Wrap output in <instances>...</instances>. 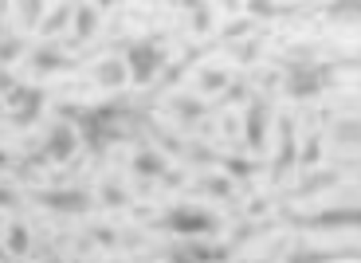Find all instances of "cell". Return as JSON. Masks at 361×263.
I'll return each instance as SVG.
<instances>
[{"instance_id":"cell-41","label":"cell","mask_w":361,"mask_h":263,"mask_svg":"<svg viewBox=\"0 0 361 263\" xmlns=\"http://www.w3.org/2000/svg\"><path fill=\"white\" fill-rule=\"evenodd\" d=\"M8 165H12V157L4 154V149H0V169H8Z\"/></svg>"},{"instance_id":"cell-42","label":"cell","mask_w":361,"mask_h":263,"mask_svg":"<svg viewBox=\"0 0 361 263\" xmlns=\"http://www.w3.org/2000/svg\"><path fill=\"white\" fill-rule=\"evenodd\" d=\"M47 263H59V259H55V255H51V259H47Z\"/></svg>"},{"instance_id":"cell-15","label":"cell","mask_w":361,"mask_h":263,"mask_svg":"<svg viewBox=\"0 0 361 263\" xmlns=\"http://www.w3.org/2000/svg\"><path fill=\"white\" fill-rule=\"evenodd\" d=\"M71 36H75V44H87L94 32L102 27V8L99 4H75V12H71Z\"/></svg>"},{"instance_id":"cell-38","label":"cell","mask_w":361,"mask_h":263,"mask_svg":"<svg viewBox=\"0 0 361 263\" xmlns=\"http://www.w3.org/2000/svg\"><path fill=\"white\" fill-rule=\"evenodd\" d=\"M90 236L99 240V244H102V247H110V244H118V240H114V228H94V232H90Z\"/></svg>"},{"instance_id":"cell-27","label":"cell","mask_w":361,"mask_h":263,"mask_svg":"<svg viewBox=\"0 0 361 263\" xmlns=\"http://www.w3.org/2000/svg\"><path fill=\"white\" fill-rule=\"evenodd\" d=\"M4 247H8V255H27V247H32V232H27L24 220H12L8 224V240H4Z\"/></svg>"},{"instance_id":"cell-20","label":"cell","mask_w":361,"mask_h":263,"mask_svg":"<svg viewBox=\"0 0 361 263\" xmlns=\"http://www.w3.org/2000/svg\"><path fill=\"white\" fill-rule=\"evenodd\" d=\"M94 82L99 87H106V91H118V87H126L130 75H126V63L122 59H102V63H94Z\"/></svg>"},{"instance_id":"cell-40","label":"cell","mask_w":361,"mask_h":263,"mask_svg":"<svg viewBox=\"0 0 361 263\" xmlns=\"http://www.w3.org/2000/svg\"><path fill=\"white\" fill-rule=\"evenodd\" d=\"M4 16H8V8L0 4V39H4Z\"/></svg>"},{"instance_id":"cell-32","label":"cell","mask_w":361,"mask_h":263,"mask_svg":"<svg viewBox=\"0 0 361 263\" xmlns=\"http://www.w3.org/2000/svg\"><path fill=\"white\" fill-rule=\"evenodd\" d=\"M200 55H204V47H189V55H185V59H177V63H173L169 71H165V87H169V82H177L180 75H185V71H189L192 63H197Z\"/></svg>"},{"instance_id":"cell-34","label":"cell","mask_w":361,"mask_h":263,"mask_svg":"<svg viewBox=\"0 0 361 263\" xmlns=\"http://www.w3.org/2000/svg\"><path fill=\"white\" fill-rule=\"evenodd\" d=\"M322 16L338 20V24H353V20L361 16V8H357V4H326V8H322Z\"/></svg>"},{"instance_id":"cell-3","label":"cell","mask_w":361,"mask_h":263,"mask_svg":"<svg viewBox=\"0 0 361 263\" xmlns=\"http://www.w3.org/2000/svg\"><path fill=\"white\" fill-rule=\"evenodd\" d=\"M149 228L165 232V236H177V240H208L224 228V220L212 209H204V204H173L161 216L149 220Z\"/></svg>"},{"instance_id":"cell-22","label":"cell","mask_w":361,"mask_h":263,"mask_svg":"<svg viewBox=\"0 0 361 263\" xmlns=\"http://www.w3.org/2000/svg\"><path fill=\"white\" fill-rule=\"evenodd\" d=\"M228 82H232V75H228L224 67H204V71H197V91L200 94L228 91Z\"/></svg>"},{"instance_id":"cell-26","label":"cell","mask_w":361,"mask_h":263,"mask_svg":"<svg viewBox=\"0 0 361 263\" xmlns=\"http://www.w3.org/2000/svg\"><path fill=\"white\" fill-rule=\"evenodd\" d=\"M185 12H189V27L197 32V36L212 32V4H204V0H192V4H185Z\"/></svg>"},{"instance_id":"cell-21","label":"cell","mask_w":361,"mask_h":263,"mask_svg":"<svg viewBox=\"0 0 361 263\" xmlns=\"http://www.w3.org/2000/svg\"><path fill=\"white\" fill-rule=\"evenodd\" d=\"M330 142H334L338 149H357V142H361V122H357V114H342V118L334 122V134H330Z\"/></svg>"},{"instance_id":"cell-14","label":"cell","mask_w":361,"mask_h":263,"mask_svg":"<svg viewBox=\"0 0 361 263\" xmlns=\"http://www.w3.org/2000/svg\"><path fill=\"white\" fill-rule=\"evenodd\" d=\"M27 67H32V75L47 79V75H59V71H75V59L63 51V47L44 44V47H36V51L27 55Z\"/></svg>"},{"instance_id":"cell-37","label":"cell","mask_w":361,"mask_h":263,"mask_svg":"<svg viewBox=\"0 0 361 263\" xmlns=\"http://www.w3.org/2000/svg\"><path fill=\"white\" fill-rule=\"evenodd\" d=\"M20 204V192L8 189V185H0V209H16Z\"/></svg>"},{"instance_id":"cell-24","label":"cell","mask_w":361,"mask_h":263,"mask_svg":"<svg viewBox=\"0 0 361 263\" xmlns=\"http://www.w3.org/2000/svg\"><path fill=\"white\" fill-rule=\"evenodd\" d=\"M267 232H271V224H267V220H247V224H240V228H235V232H232V240H228V252H232V247H244V244H252V240H259V236H267Z\"/></svg>"},{"instance_id":"cell-18","label":"cell","mask_w":361,"mask_h":263,"mask_svg":"<svg viewBox=\"0 0 361 263\" xmlns=\"http://www.w3.org/2000/svg\"><path fill=\"white\" fill-rule=\"evenodd\" d=\"M216 165L228 173V181H252L255 173H259V161L255 157H235V154H216Z\"/></svg>"},{"instance_id":"cell-35","label":"cell","mask_w":361,"mask_h":263,"mask_svg":"<svg viewBox=\"0 0 361 263\" xmlns=\"http://www.w3.org/2000/svg\"><path fill=\"white\" fill-rule=\"evenodd\" d=\"M252 32H255V24H252V20H235V24L224 32V44L232 47V44H240L244 36H252Z\"/></svg>"},{"instance_id":"cell-23","label":"cell","mask_w":361,"mask_h":263,"mask_svg":"<svg viewBox=\"0 0 361 263\" xmlns=\"http://www.w3.org/2000/svg\"><path fill=\"white\" fill-rule=\"evenodd\" d=\"M71 12H75V4H55V8H47L44 24H39V36H59L71 24Z\"/></svg>"},{"instance_id":"cell-6","label":"cell","mask_w":361,"mask_h":263,"mask_svg":"<svg viewBox=\"0 0 361 263\" xmlns=\"http://www.w3.org/2000/svg\"><path fill=\"white\" fill-rule=\"evenodd\" d=\"M267 134H271V99L252 91L244 102V149L263 154L267 149Z\"/></svg>"},{"instance_id":"cell-19","label":"cell","mask_w":361,"mask_h":263,"mask_svg":"<svg viewBox=\"0 0 361 263\" xmlns=\"http://www.w3.org/2000/svg\"><path fill=\"white\" fill-rule=\"evenodd\" d=\"M338 181H342V177H338V169H314L302 185H295V189H290V197L307 200V197H314V192H322V189H334Z\"/></svg>"},{"instance_id":"cell-12","label":"cell","mask_w":361,"mask_h":263,"mask_svg":"<svg viewBox=\"0 0 361 263\" xmlns=\"http://www.w3.org/2000/svg\"><path fill=\"white\" fill-rule=\"evenodd\" d=\"M283 263H357V244L350 247H310V244H295Z\"/></svg>"},{"instance_id":"cell-9","label":"cell","mask_w":361,"mask_h":263,"mask_svg":"<svg viewBox=\"0 0 361 263\" xmlns=\"http://www.w3.org/2000/svg\"><path fill=\"white\" fill-rule=\"evenodd\" d=\"M228 247L212 240H173L165 247V263H228Z\"/></svg>"},{"instance_id":"cell-29","label":"cell","mask_w":361,"mask_h":263,"mask_svg":"<svg viewBox=\"0 0 361 263\" xmlns=\"http://www.w3.org/2000/svg\"><path fill=\"white\" fill-rule=\"evenodd\" d=\"M12 12L20 16V24H24V27H39V24H44V16H47V4H44V0H24V4H16Z\"/></svg>"},{"instance_id":"cell-8","label":"cell","mask_w":361,"mask_h":263,"mask_svg":"<svg viewBox=\"0 0 361 263\" xmlns=\"http://www.w3.org/2000/svg\"><path fill=\"white\" fill-rule=\"evenodd\" d=\"M32 200L47 212H59V216H82L94 209V197L87 189H36Z\"/></svg>"},{"instance_id":"cell-11","label":"cell","mask_w":361,"mask_h":263,"mask_svg":"<svg viewBox=\"0 0 361 263\" xmlns=\"http://www.w3.org/2000/svg\"><path fill=\"white\" fill-rule=\"evenodd\" d=\"M130 169H134V177H145V181H165V185H180V173L169 169V161H165L161 154H157L154 145H142L134 154V161H130Z\"/></svg>"},{"instance_id":"cell-13","label":"cell","mask_w":361,"mask_h":263,"mask_svg":"<svg viewBox=\"0 0 361 263\" xmlns=\"http://www.w3.org/2000/svg\"><path fill=\"white\" fill-rule=\"evenodd\" d=\"M75 149H79V134H75V126L71 122H55L51 130H47V142H44V161H71L75 157Z\"/></svg>"},{"instance_id":"cell-4","label":"cell","mask_w":361,"mask_h":263,"mask_svg":"<svg viewBox=\"0 0 361 263\" xmlns=\"http://www.w3.org/2000/svg\"><path fill=\"white\" fill-rule=\"evenodd\" d=\"M122 63H126V75L134 87H149L157 79V71H165L169 51L161 47V39H134L122 55Z\"/></svg>"},{"instance_id":"cell-36","label":"cell","mask_w":361,"mask_h":263,"mask_svg":"<svg viewBox=\"0 0 361 263\" xmlns=\"http://www.w3.org/2000/svg\"><path fill=\"white\" fill-rule=\"evenodd\" d=\"M247 94H252L247 91V82H232V87L224 91V102H247Z\"/></svg>"},{"instance_id":"cell-2","label":"cell","mask_w":361,"mask_h":263,"mask_svg":"<svg viewBox=\"0 0 361 263\" xmlns=\"http://www.w3.org/2000/svg\"><path fill=\"white\" fill-rule=\"evenodd\" d=\"M295 55H283V91L295 102H310L322 91H330L338 82V67H357V59H342V63H322L310 55V47H290Z\"/></svg>"},{"instance_id":"cell-28","label":"cell","mask_w":361,"mask_h":263,"mask_svg":"<svg viewBox=\"0 0 361 263\" xmlns=\"http://www.w3.org/2000/svg\"><path fill=\"white\" fill-rule=\"evenodd\" d=\"M247 16L255 20H283V16H295V8H287V4H271V0H252L247 4Z\"/></svg>"},{"instance_id":"cell-33","label":"cell","mask_w":361,"mask_h":263,"mask_svg":"<svg viewBox=\"0 0 361 263\" xmlns=\"http://www.w3.org/2000/svg\"><path fill=\"white\" fill-rule=\"evenodd\" d=\"M259 51H263L259 36H252V39H240V44H232V55L240 59V63H255V59H259Z\"/></svg>"},{"instance_id":"cell-10","label":"cell","mask_w":361,"mask_h":263,"mask_svg":"<svg viewBox=\"0 0 361 263\" xmlns=\"http://www.w3.org/2000/svg\"><path fill=\"white\" fill-rule=\"evenodd\" d=\"M298 165V126L295 118H279V145H275V161H271V181L283 185Z\"/></svg>"},{"instance_id":"cell-30","label":"cell","mask_w":361,"mask_h":263,"mask_svg":"<svg viewBox=\"0 0 361 263\" xmlns=\"http://www.w3.org/2000/svg\"><path fill=\"white\" fill-rule=\"evenodd\" d=\"M318 157H322V134L314 130V134H307V142L298 149V165H302V169H314Z\"/></svg>"},{"instance_id":"cell-17","label":"cell","mask_w":361,"mask_h":263,"mask_svg":"<svg viewBox=\"0 0 361 263\" xmlns=\"http://www.w3.org/2000/svg\"><path fill=\"white\" fill-rule=\"evenodd\" d=\"M192 192H197V197L224 200V204H235V181H228V177H216V173H208V177H197Z\"/></svg>"},{"instance_id":"cell-5","label":"cell","mask_w":361,"mask_h":263,"mask_svg":"<svg viewBox=\"0 0 361 263\" xmlns=\"http://www.w3.org/2000/svg\"><path fill=\"white\" fill-rule=\"evenodd\" d=\"M283 224L298 232H342V228L361 224L357 204H338V209H318V212H283Z\"/></svg>"},{"instance_id":"cell-7","label":"cell","mask_w":361,"mask_h":263,"mask_svg":"<svg viewBox=\"0 0 361 263\" xmlns=\"http://www.w3.org/2000/svg\"><path fill=\"white\" fill-rule=\"evenodd\" d=\"M47 94L44 87H24V82H16L8 94H4V110H8V122L20 130H27L32 122L39 118V110H44Z\"/></svg>"},{"instance_id":"cell-16","label":"cell","mask_w":361,"mask_h":263,"mask_svg":"<svg viewBox=\"0 0 361 263\" xmlns=\"http://www.w3.org/2000/svg\"><path fill=\"white\" fill-rule=\"evenodd\" d=\"M169 110L177 114L180 126H197V122L208 114V102L197 99V94H173V99H169Z\"/></svg>"},{"instance_id":"cell-31","label":"cell","mask_w":361,"mask_h":263,"mask_svg":"<svg viewBox=\"0 0 361 263\" xmlns=\"http://www.w3.org/2000/svg\"><path fill=\"white\" fill-rule=\"evenodd\" d=\"M24 51H27L24 36H4V39H0V67L8 71V63H16V59H20Z\"/></svg>"},{"instance_id":"cell-1","label":"cell","mask_w":361,"mask_h":263,"mask_svg":"<svg viewBox=\"0 0 361 263\" xmlns=\"http://www.w3.org/2000/svg\"><path fill=\"white\" fill-rule=\"evenodd\" d=\"M59 114H63V122L75 126L79 142L90 154H106L118 142L145 145L142 134L149 130L145 106H126V102H102V106H71V102H63Z\"/></svg>"},{"instance_id":"cell-25","label":"cell","mask_w":361,"mask_h":263,"mask_svg":"<svg viewBox=\"0 0 361 263\" xmlns=\"http://www.w3.org/2000/svg\"><path fill=\"white\" fill-rule=\"evenodd\" d=\"M99 200H102V209H126L130 204V192L122 189V181L118 177H106L99 189Z\"/></svg>"},{"instance_id":"cell-39","label":"cell","mask_w":361,"mask_h":263,"mask_svg":"<svg viewBox=\"0 0 361 263\" xmlns=\"http://www.w3.org/2000/svg\"><path fill=\"white\" fill-rule=\"evenodd\" d=\"M12 87H16V79H12V75L4 71V67H0V94H8Z\"/></svg>"}]
</instances>
